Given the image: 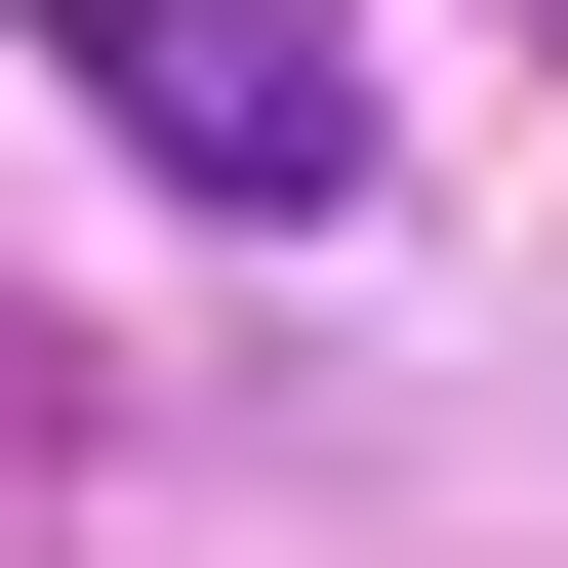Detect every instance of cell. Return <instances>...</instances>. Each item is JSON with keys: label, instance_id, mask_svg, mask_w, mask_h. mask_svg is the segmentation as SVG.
Here are the masks:
<instances>
[{"label": "cell", "instance_id": "obj_1", "mask_svg": "<svg viewBox=\"0 0 568 568\" xmlns=\"http://www.w3.org/2000/svg\"><path fill=\"white\" fill-rule=\"evenodd\" d=\"M41 82H82L163 203H325L366 163V41H325V0H41Z\"/></svg>", "mask_w": 568, "mask_h": 568}]
</instances>
